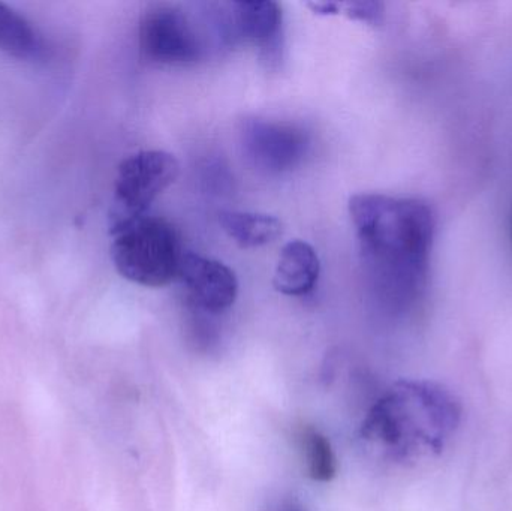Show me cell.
<instances>
[{"instance_id": "6", "label": "cell", "mask_w": 512, "mask_h": 511, "mask_svg": "<svg viewBox=\"0 0 512 511\" xmlns=\"http://www.w3.org/2000/svg\"><path fill=\"white\" fill-rule=\"evenodd\" d=\"M240 137L249 161L265 174L294 170L309 150V135L294 123L254 117L243 122Z\"/></svg>"}, {"instance_id": "14", "label": "cell", "mask_w": 512, "mask_h": 511, "mask_svg": "<svg viewBox=\"0 0 512 511\" xmlns=\"http://www.w3.org/2000/svg\"><path fill=\"white\" fill-rule=\"evenodd\" d=\"M310 9H312L315 14L318 15H334L339 14L340 9H342V5L340 3H307Z\"/></svg>"}, {"instance_id": "8", "label": "cell", "mask_w": 512, "mask_h": 511, "mask_svg": "<svg viewBox=\"0 0 512 511\" xmlns=\"http://www.w3.org/2000/svg\"><path fill=\"white\" fill-rule=\"evenodd\" d=\"M237 33L261 51L265 62L280 60L283 47L282 6L271 0L233 3Z\"/></svg>"}, {"instance_id": "2", "label": "cell", "mask_w": 512, "mask_h": 511, "mask_svg": "<svg viewBox=\"0 0 512 511\" xmlns=\"http://www.w3.org/2000/svg\"><path fill=\"white\" fill-rule=\"evenodd\" d=\"M460 417L459 402L439 384L399 381L370 408L361 437L381 458L406 464L442 453Z\"/></svg>"}, {"instance_id": "7", "label": "cell", "mask_w": 512, "mask_h": 511, "mask_svg": "<svg viewBox=\"0 0 512 511\" xmlns=\"http://www.w3.org/2000/svg\"><path fill=\"white\" fill-rule=\"evenodd\" d=\"M177 278L186 288L192 308L204 314L216 315L227 311L239 294L236 273L227 264L195 252L183 254Z\"/></svg>"}, {"instance_id": "12", "label": "cell", "mask_w": 512, "mask_h": 511, "mask_svg": "<svg viewBox=\"0 0 512 511\" xmlns=\"http://www.w3.org/2000/svg\"><path fill=\"white\" fill-rule=\"evenodd\" d=\"M306 470L315 482L327 483L336 477L337 462L330 440L315 428H304L300 434Z\"/></svg>"}, {"instance_id": "10", "label": "cell", "mask_w": 512, "mask_h": 511, "mask_svg": "<svg viewBox=\"0 0 512 511\" xmlns=\"http://www.w3.org/2000/svg\"><path fill=\"white\" fill-rule=\"evenodd\" d=\"M0 50L27 62L48 56V45L41 33L5 3H0Z\"/></svg>"}, {"instance_id": "1", "label": "cell", "mask_w": 512, "mask_h": 511, "mask_svg": "<svg viewBox=\"0 0 512 511\" xmlns=\"http://www.w3.org/2000/svg\"><path fill=\"white\" fill-rule=\"evenodd\" d=\"M349 215L357 230L364 278L376 302L405 314L423 299L436 219L418 198L354 195Z\"/></svg>"}, {"instance_id": "15", "label": "cell", "mask_w": 512, "mask_h": 511, "mask_svg": "<svg viewBox=\"0 0 512 511\" xmlns=\"http://www.w3.org/2000/svg\"><path fill=\"white\" fill-rule=\"evenodd\" d=\"M274 511H304L294 501H285V503L279 504Z\"/></svg>"}, {"instance_id": "13", "label": "cell", "mask_w": 512, "mask_h": 511, "mask_svg": "<svg viewBox=\"0 0 512 511\" xmlns=\"http://www.w3.org/2000/svg\"><path fill=\"white\" fill-rule=\"evenodd\" d=\"M345 12L348 17L370 26H379L384 21V5L379 2H351L345 3Z\"/></svg>"}, {"instance_id": "11", "label": "cell", "mask_w": 512, "mask_h": 511, "mask_svg": "<svg viewBox=\"0 0 512 511\" xmlns=\"http://www.w3.org/2000/svg\"><path fill=\"white\" fill-rule=\"evenodd\" d=\"M219 224L222 230L242 248H259L276 242L283 234L280 219L265 213L221 212Z\"/></svg>"}, {"instance_id": "3", "label": "cell", "mask_w": 512, "mask_h": 511, "mask_svg": "<svg viewBox=\"0 0 512 511\" xmlns=\"http://www.w3.org/2000/svg\"><path fill=\"white\" fill-rule=\"evenodd\" d=\"M111 236V260L122 278L159 288L179 275L185 252L176 228L167 219L146 215Z\"/></svg>"}, {"instance_id": "4", "label": "cell", "mask_w": 512, "mask_h": 511, "mask_svg": "<svg viewBox=\"0 0 512 511\" xmlns=\"http://www.w3.org/2000/svg\"><path fill=\"white\" fill-rule=\"evenodd\" d=\"M176 156L164 150H141L126 158L117 170L108 213L110 234L147 215L153 201L179 177Z\"/></svg>"}, {"instance_id": "9", "label": "cell", "mask_w": 512, "mask_h": 511, "mask_svg": "<svg viewBox=\"0 0 512 511\" xmlns=\"http://www.w3.org/2000/svg\"><path fill=\"white\" fill-rule=\"evenodd\" d=\"M321 273V261L315 248L303 240H292L280 251L273 285L285 296L312 293Z\"/></svg>"}, {"instance_id": "5", "label": "cell", "mask_w": 512, "mask_h": 511, "mask_svg": "<svg viewBox=\"0 0 512 511\" xmlns=\"http://www.w3.org/2000/svg\"><path fill=\"white\" fill-rule=\"evenodd\" d=\"M141 54L159 65H192L203 56L197 30L174 6H155L144 12L138 29Z\"/></svg>"}]
</instances>
